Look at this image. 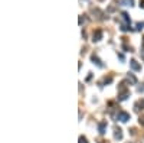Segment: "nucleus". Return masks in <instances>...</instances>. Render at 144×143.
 I'll return each mask as SVG.
<instances>
[{
    "instance_id": "1",
    "label": "nucleus",
    "mask_w": 144,
    "mask_h": 143,
    "mask_svg": "<svg viewBox=\"0 0 144 143\" xmlns=\"http://www.w3.org/2000/svg\"><path fill=\"white\" fill-rule=\"evenodd\" d=\"M117 118H118L120 121H123V123H127L128 120H130V114H128V113H125V111H118Z\"/></svg>"
},
{
    "instance_id": "11",
    "label": "nucleus",
    "mask_w": 144,
    "mask_h": 143,
    "mask_svg": "<svg viewBox=\"0 0 144 143\" xmlns=\"http://www.w3.org/2000/svg\"><path fill=\"white\" fill-rule=\"evenodd\" d=\"M79 143H88L86 137H84V136H79Z\"/></svg>"
},
{
    "instance_id": "14",
    "label": "nucleus",
    "mask_w": 144,
    "mask_h": 143,
    "mask_svg": "<svg viewBox=\"0 0 144 143\" xmlns=\"http://www.w3.org/2000/svg\"><path fill=\"white\" fill-rule=\"evenodd\" d=\"M111 81H112V78H111V77H110V78H105V80H104V83H105V84H110Z\"/></svg>"
},
{
    "instance_id": "4",
    "label": "nucleus",
    "mask_w": 144,
    "mask_h": 143,
    "mask_svg": "<svg viewBox=\"0 0 144 143\" xmlns=\"http://www.w3.org/2000/svg\"><path fill=\"white\" fill-rule=\"evenodd\" d=\"M114 137H115L117 140H121V139H123V130H121L120 127H115V129H114Z\"/></svg>"
},
{
    "instance_id": "12",
    "label": "nucleus",
    "mask_w": 144,
    "mask_h": 143,
    "mask_svg": "<svg viewBox=\"0 0 144 143\" xmlns=\"http://www.w3.org/2000/svg\"><path fill=\"white\" fill-rule=\"evenodd\" d=\"M138 121H140V124H141V126H144V114H143V116H140Z\"/></svg>"
},
{
    "instance_id": "7",
    "label": "nucleus",
    "mask_w": 144,
    "mask_h": 143,
    "mask_svg": "<svg viewBox=\"0 0 144 143\" xmlns=\"http://www.w3.org/2000/svg\"><path fill=\"white\" fill-rule=\"evenodd\" d=\"M98 130H100L101 135H105V130H107V121H101V123L98 124Z\"/></svg>"
},
{
    "instance_id": "2",
    "label": "nucleus",
    "mask_w": 144,
    "mask_h": 143,
    "mask_svg": "<svg viewBox=\"0 0 144 143\" xmlns=\"http://www.w3.org/2000/svg\"><path fill=\"white\" fill-rule=\"evenodd\" d=\"M130 67H131L133 71H141V65L137 62L136 59H131V61H130Z\"/></svg>"
},
{
    "instance_id": "5",
    "label": "nucleus",
    "mask_w": 144,
    "mask_h": 143,
    "mask_svg": "<svg viewBox=\"0 0 144 143\" xmlns=\"http://www.w3.org/2000/svg\"><path fill=\"white\" fill-rule=\"evenodd\" d=\"M101 38H102V32H101V30H95V32H94V36H92V41H94V42L101 41Z\"/></svg>"
},
{
    "instance_id": "9",
    "label": "nucleus",
    "mask_w": 144,
    "mask_h": 143,
    "mask_svg": "<svg viewBox=\"0 0 144 143\" xmlns=\"http://www.w3.org/2000/svg\"><path fill=\"white\" fill-rule=\"evenodd\" d=\"M121 17H123V20H124L127 25H130V16H128L125 12H123V13H121Z\"/></svg>"
},
{
    "instance_id": "10",
    "label": "nucleus",
    "mask_w": 144,
    "mask_h": 143,
    "mask_svg": "<svg viewBox=\"0 0 144 143\" xmlns=\"http://www.w3.org/2000/svg\"><path fill=\"white\" fill-rule=\"evenodd\" d=\"M138 107H141V110H144V100H141V101H138L136 104V110H140Z\"/></svg>"
},
{
    "instance_id": "8",
    "label": "nucleus",
    "mask_w": 144,
    "mask_h": 143,
    "mask_svg": "<svg viewBox=\"0 0 144 143\" xmlns=\"http://www.w3.org/2000/svg\"><path fill=\"white\" fill-rule=\"evenodd\" d=\"M127 80L130 81V83H131V84H137V78L133 75L131 72H128V74H127Z\"/></svg>"
},
{
    "instance_id": "6",
    "label": "nucleus",
    "mask_w": 144,
    "mask_h": 143,
    "mask_svg": "<svg viewBox=\"0 0 144 143\" xmlns=\"http://www.w3.org/2000/svg\"><path fill=\"white\" fill-rule=\"evenodd\" d=\"M128 97H130V91H123V93H120L118 95V101H124V100H127Z\"/></svg>"
},
{
    "instance_id": "15",
    "label": "nucleus",
    "mask_w": 144,
    "mask_h": 143,
    "mask_svg": "<svg viewBox=\"0 0 144 143\" xmlns=\"http://www.w3.org/2000/svg\"><path fill=\"white\" fill-rule=\"evenodd\" d=\"M143 26H144V22L143 23H137V29L140 30V29H143Z\"/></svg>"
},
{
    "instance_id": "13",
    "label": "nucleus",
    "mask_w": 144,
    "mask_h": 143,
    "mask_svg": "<svg viewBox=\"0 0 144 143\" xmlns=\"http://www.w3.org/2000/svg\"><path fill=\"white\" fill-rule=\"evenodd\" d=\"M137 91H138V93H144V85L141 84V87H138V88H137Z\"/></svg>"
},
{
    "instance_id": "3",
    "label": "nucleus",
    "mask_w": 144,
    "mask_h": 143,
    "mask_svg": "<svg viewBox=\"0 0 144 143\" xmlns=\"http://www.w3.org/2000/svg\"><path fill=\"white\" fill-rule=\"evenodd\" d=\"M91 61H92L94 64L97 65V67H100V68H104V64H102L101 61H100V58L97 57V55H91Z\"/></svg>"
}]
</instances>
